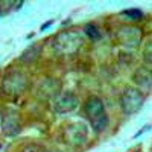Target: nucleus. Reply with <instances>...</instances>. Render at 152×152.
Returning a JSON list of instances; mask_svg holds the SVG:
<instances>
[{"label":"nucleus","instance_id":"nucleus-11","mask_svg":"<svg viewBox=\"0 0 152 152\" xmlns=\"http://www.w3.org/2000/svg\"><path fill=\"white\" fill-rule=\"evenodd\" d=\"M84 31L87 36L92 39L98 40L101 38V33L98 28L92 24H88L86 25Z\"/></svg>","mask_w":152,"mask_h":152},{"label":"nucleus","instance_id":"nucleus-10","mask_svg":"<svg viewBox=\"0 0 152 152\" xmlns=\"http://www.w3.org/2000/svg\"><path fill=\"white\" fill-rule=\"evenodd\" d=\"M41 49L40 46L38 45H34L29 47L24 51L22 57L21 59L23 62L29 63L35 60L39 57L41 53Z\"/></svg>","mask_w":152,"mask_h":152},{"label":"nucleus","instance_id":"nucleus-15","mask_svg":"<svg viewBox=\"0 0 152 152\" xmlns=\"http://www.w3.org/2000/svg\"><path fill=\"white\" fill-rule=\"evenodd\" d=\"M0 148H1V144H0Z\"/></svg>","mask_w":152,"mask_h":152},{"label":"nucleus","instance_id":"nucleus-4","mask_svg":"<svg viewBox=\"0 0 152 152\" xmlns=\"http://www.w3.org/2000/svg\"><path fill=\"white\" fill-rule=\"evenodd\" d=\"M27 83L25 75L20 72L12 71L7 74L3 78L1 88L7 95L17 96L25 90Z\"/></svg>","mask_w":152,"mask_h":152},{"label":"nucleus","instance_id":"nucleus-13","mask_svg":"<svg viewBox=\"0 0 152 152\" xmlns=\"http://www.w3.org/2000/svg\"><path fill=\"white\" fill-rule=\"evenodd\" d=\"M152 45L151 42L147 43L144 50V58L146 62L148 63H151V56H152Z\"/></svg>","mask_w":152,"mask_h":152},{"label":"nucleus","instance_id":"nucleus-7","mask_svg":"<svg viewBox=\"0 0 152 152\" xmlns=\"http://www.w3.org/2000/svg\"><path fill=\"white\" fill-rule=\"evenodd\" d=\"M119 36L124 44L134 46L139 42L140 32L136 28H125L121 32Z\"/></svg>","mask_w":152,"mask_h":152},{"label":"nucleus","instance_id":"nucleus-6","mask_svg":"<svg viewBox=\"0 0 152 152\" xmlns=\"http://www.w3.org/2000/svg\"><path fill=\"white\" fill-rule=\"evenodd\" d=\"M79 103L78 99L72 93L59 94L55 99L54 108L59 113H67L76 109Z\"/></svg>","mask_w":152,"mask_h":152},{"label":"nucleus","instance_id":"nucleus-1","mask_svg":"<svg viewBox=\"0 0 152 152\" xmlns=\"http://www.w3.org/2000/svg\"><path fill=\"white\" fill-rule=\"evenodd\" d=\"M84 112L93 129L100 132L108 125L109 119L101 99L95 96L89 97L84 104Z\"/></svg>","mask_w":152,"mask_h":152},{"label":"nucleus","instance_id":"nucleus-9","mask_svg":"<svg viewBox=\"0 0 152 152\" xmlns=\"http://www.w3.org/2000/svg\"><path fill=\"white\" fill-rule=\"evenodd\" d=\"M40 84V89L44 94L49 96L55 95L56 96L58 95V91H59L60 84L57 81L48 79Z\"/></svg>","mask_w":152,"mask_h":152},{"label":"nucleus","instance_id":"nucleus-8","mask_svg":"<svg viewBox=\"0 0 152 152\" xmlns=\"http://www.w3.org/2000/svg\"><path fill=\"white\" fill-rule=\"evenodd\" d=\"M133 80L136 84L144 88L151 87L152 82L151 72L146 68L138 69L133 75Z\"/></svg>","mask_w":152,"mask_h":152},{"label":"nucleus","instance_id":"nucleus-14","mask_svg":"<svg viewBox=\"0 0 152 152\" xmlns=\"http://www.w3.org/2000/svg\"><path fill=\"white\" fill-rule=\"evenodd\" d=\"M42 147L36 145H31L26 147L22 152H43Z\"/></svg>","mask_w":152,"mask_h":152},{"label":"nucleus","instance_id":"nucleus-2","mask_svg":"<svg viewBox=\"0 0 152 152\" xmlns=\"http://www.w3.org/2000/svg\"><path fill=\"white\" fill-rule=\"evenodd\" d=\"M81 35L74 31H67L59 34L54 40V47L61 54H72L79 50L83 43Z\"/></svg>","mask_w":152,"mask_h":152},{"label":"nucleus","instance_id":"nucleus-3","mask_svg":"<svg viewBox=\"0 0 152 152\" xmlns=\"http://www.w3.org/2000/svg\"><path fill=\"white\" fill-rule=\"evenodd\" d=\"M145 97L137 88L129 87L124 90L120 99L121 108L124 113L132 115L140 110L144 104Z\"/></svg>","mask_w":152,"mask_h":152},{"label":"nucleus","instance_id":"nucleus-5","mask_svg":"<svg viewBox=\"0 0 152 152\" xmlns=\"http://www.w3.org/2000/svg\"><path fill=\"white\" fill-rule=\"evenodd\" d=\"M88 135L87 126L81 122L69 124L63 132L64 141L73 146H79L85 143Z\"/></svg>","mask_w":152,"mask_h":152},{"label":"nucleus","instance_id":"nucleus-12","mask_svg":"<svg viewBox=\"0 0 152 152\" xmlns=\"http://www.w3.org/2000/svg\"><path fill=\"white\" fill-rule=\"evenodd\" d=\"M123 14L131 19L138 20L143 17V12L137 8H130L124 10Z\"/></svg>","mask_w":152,"mask_h":152}]
</instances>
